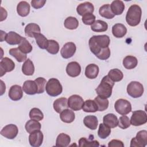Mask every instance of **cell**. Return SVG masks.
I'll list each match as a JSON object with an SVG mask.
<instances>
[{
    "instance_id": "d590c367",
    "label": "cell",
    "mask_w": 147,
    "mask_h": 147,
    "mask_svg": "<svg viewBox=\"0 0 147 147\" xmlns=\"http://www.w3.org/2000/svg\"><path fill=\"white\" fill-rule=\"evenodd\" d=\"M94 101L97 105L98 111H103L106 110L109 107V102L107 98H105L98 95L96 98H95Z\"/></svg>"
},
{
    "instance_id": "2e32d148",
    "label": "cell",
    "mask_w": 147,
    "mask_h": 147,
    "mask_svg": "<svg viewBox=\"0 0 147 147\" xmlns=\"http://www.w3.org/2000/svg\"><path fill=\"white\" fill-rule=\"evenodd\" d=\"M22 89L28 95H34L38 92V86L34 80H26L23 84Z\"/></svg>"
},
{
    "instance_id": "277c9868",
    "label": "cell",
    "mask_w": 147,
    "mask_h": 147,
    "mask_svg": "<svg viewBox=\"0 0 147 147\" xmlns=\"http://www.w3.org/2000/svg\"><path fill=\"white\" fill-rule=\"evenodd\" d=\"M45 91L49 96H57L61 94L63 87L58 79L51 78L46 83Z\"/></svg>"
},
{
    "instance_id": "b9f144b4",
    "label": "cell",
    "mask_w": 147,
    "mask_h": 147,
    "mask_svg": "<svg viewBox=\"0 0 147 147\" xmlns=\"http://www.w3.org/2000/svg\"><path fill=\"white\" fill-rule=\"evenodd\" d=\"M79 146L80 147H98L99 146V143L98 141L87 139L85 137H82L79 140Z\"/></svg>"
},
{
    "instance_id": "7402d4cb",
    "label": "cell",
    "mask_w": 147,
    "mask_h": 147,
    "mask_svg": "<svg viewBox=\"0 0 147 147\" xmlns=\"http://www.w3.org/2000/svg\"><path fill=\"white\" fill-rule=\"evenodd\" d=\"M127 33L126 26L120 23L114 25L112 27V33L113 36L117 38H122L125 36Z\"/></svg>"
},
{
    "instance_id": "484cf974",
    "label": "cell",
    "mask_w": 147,
    "mask_h": 147,
    "mask_svg": "<svg viewBox=\"0 0 147 147\" xmlns=\"http://www.w3.org/2000/svg\"><path fill=\"white\" fill-rule=\"evenodd\" d=\"M17 11L21 17L27 16L30 12V5L26 1L20 2L17 6Z\"/></svg>"
},
{
    "instance_id": "8fae6325",
    "label": "cell",
    "mask_w": 147,
    "mask_h": 147,
    "mask_svg": "<svg viewBox=\"0 0 147 147\" xmlns=\"http://www.w3.org/2000/svg\"><path fill=\"white\" fill-rule=\"evenodd\" d=\"M44 136L40 130L34 131L29 136V142L33 147H38L41 145L43 141Z\"/></svg>"
},
{
    "instance_id": "603a6c76",
    "label": "cell",
    "mask_w": 147,
    "mask_h": 147,
    "mask_svg": "<svg viewBox=\"0 0 147 147\" xmlns=\"http://www.w3.org/2000/svg\"><path fill=\"white\" fill-rule=\"evenodd\" d=\"M60 118L63 122L70 123L74 121L75 115L72 110L66 109L60 113Z\"/></svg>"
},
{
    "instance_id": "9a60e30c",
    "label": "cell",
    "mask_w": 147,
    "mask_h": 147,
    "mask_svg": "<svg viewBox=\"0 0 147 147\" xmlns=\"http://www.w3.org/2000/svg\"><path fill=\"white\" fill-rule=\"evenodd\" d=\"M9 98L14 101L20 100L23 96V91L22 87L18 85L12 86L9 91L8 93Z\"/></svg>"
},
{
    "instance_id": "836d02e7",
    "label": "cell",
    "mask_w": 147,
    "mask_h": 147,
    "mask_svg": "<svg viewBox=\"0 0 147 147\" xmlns=\"http://www.w3.org/2000/svg\"><path fill=\"white\" fill-rule=\"evenodd\" d=\"M82 109L86 113H95L98 111V107L94 100L88 99L84 102Z\"/></svg>"
},
{
    "instance_id": "681fc988",
    "label": "cell",
    "mask_w": 147,
    "mask_h": 147,
    "mask_svg": "<svg viewBox=\"0 0 147 147\" xmlns=\"http://www.w3.org/2000/svg\"><path fill=\"white\" fill-rule=\"evenodd\" d=\"M45 3L46 1L45 0H32L31 1V5L33 8L38 9L42 7Z\"/></svg>"
},
{
    "instance_id": "4dcf8cb0",
    "label": "cell",
    "mask_w": 147,
    "mask_h": 147,
    "mask_svg": "<svg viewBox=\"0 0 147 147\" xmlns=\"http://www.w3.org/2000/svg\"><path fill=\"white\" fill-rule=\"evenodd\" d=\"M22 72L25 75L31 76L33 75L34 72V66L33 63L28 59L25 60L22 66Z\"/></svg>"
},
{
    "instance_id": "5bb4252c",
    "label": "cell",
    "mask_w": 147,
    "mask_h": 147,
    "mask_svg": "<svg viewBox=\"0 0 147 147\" xmlns=\"http://www.w3.org/2000/svg\"><path fill=\"white\" fill-rule=\"evenodd\" d=\"M66 72L71 77L75 78L79 76L81 72V67L76 61L69 63L66 67Z\"/></svg>"
},
{
    "instance_id": "60d3db41",
    "label": "cell",
    "mask_w": 147,
    "mask_h": 147,
    "mask_svg": "<svg viewBox=\"0 0 147 147\" xmlns=\"http://www.w3.org/2000/svg\"><path fill=\"white\" fill-rule=\"evenodd\" d=\"M111 133V129L107 126L105 125L103 123L99 124L98 131V136L101 139H105Z\"/></svg>"
},
{
    "instance_id": "8992f818",
    "label": "cell",
    "mask_w": 147,
    "mask_h": 147,
    "mask_svg": "<svg viewBox=\"0 0 147 147\" xmlns=\"http://www.w3.org/2000/svg\"><path fill=\"white\" fill-rule=\"evenodd\" d=\"M130 124L135 126H141L146 123L147 122V115L145 111L139 110L133 112L131 116Z\"/></svg>"
},
{
    "instance_id": "f5cc1de1",
    "label": "cell",
    "mask_w": 147,
    "mask_h": 147,
    "mask_svg": "<svg viewBox=\"0 0 147 147\" xmlns=\"http://www.w3.org/2000/svg\"><path fill=\"white\" fill-rule=\"evenodd\" d=\"M1 95H2L4 93V92L6 90V86H5V84L3 83V81L2 80H1Z\"/></svg>"
},
{
    "instance_id": "ac0fdd59",
    "label": "cell",
    "mask_w": 147,
    "mask_h": 147,
    "mask_svg": "<svg viewBox=\"0 0 147 147\" xmlns=\"http://www.w3.org/2000/svg\"><path fill=\"white\" fill-rule=\"evenodd\" d=\"M22 38H23V37H22L16 32L13 31H10L6 34V36L5 37V41L9 45H14L19 44Z\"/></svg>"
},
{
    "instance_id": "83f0119b",
    "label": "cell",
    "mask_w": 147,
    "mask_h": 147,
    "mask_svg": "<svg viewBox=\"0 0 147 147\" xmlns=\"http://www.w3.org/2000/svg\"><path fill=\"white\" fill-rule=\"evenodd\" d=\"M91 29L95 32H103L107 30L108 25L105 21L98 20L91 25Z\"/></svg>"
},
{
    "instance_id": "7dc6e473",
    "label": "cell",
    "mask_w": 147,
    "mask_h": 147,
    "mask_svg": "<svg viewBox=\"0 0 147 147\" xmlns=\"http://www.w3.org/2000/svg\"><path fill=\"white\" fill-rule=\"evenodd\" d=\"M95 16L92 13H87L82 16V20L84 24L91 25L95 21Z\"/></svg>"
},
{
    "instance_id": "9c48e42d",
    "label": "cell",
    "mask_w": 147,
    "mask_h": 147,
    "mask_svg": "<svg viewBox=\"0 0 147 147\" xmlns=\"http://www.w3.org/2000/svg\"><path fill=\"white\" fill-rule=\"evenodd\" d=\"M84 103L83 99L78 95H72L68 99V107L74 111H79L82 109Z\"/></svg>"
},
{
    "instance_id": "db71d44e",
    "label": "cell",
    "mask_w": 147,
    "mask_h": 147,
    "mask_svg": "<svg viewBox=\"0 0 147 147\" xmlns=\"http://www.w3.org/2000/svg\"><path fill=\"white\" fill-rule=\"evenodd\" d=\"M6 34L5 32L2 31V30H1V41H3V40H5V37H6Z\"/></svg>"
},
{
    "instance_id": "e0dca14e",
    "label": "cell",
    "mask_w": 147,
    "mask_h": 147,
    "mask_svg": "<svg viewBox=\"0 0 147 147\" xmlns=\"http://www.w3.org/2000/svg\"><path fill=\"white\" fill-rule=\"evenodd\" d=\"M94 11V7L90 2H85L79 4L76 7V11L79 15L83 16L87 13H92Z\"/></svg>"
},
{
    "instance_id": "1f68e13d",
    "label": "cell",
    "mask_w": 147,
    "mask_h": 147,
    "mask_svg": "<svg viewBox=\"0 0 147 147\" xmlns=\"http://www.w3.org/2000/svg\"><path fill=\"white\" fill-rule=\"evenodd\" d=\"M99 13L101 17L107 19H112L115 16L111 10L109 4H105L102 6L99 9Z\"/></svg>"
},
{
    "instance_id": "30bf717a",
    "label": "cell",
    "mask_w": 147,
    "mask_h": 147,
    "mask_svg": "<svg viewBox=\"0 0 147 147\" xmlns=\"http://www.w3.org/2000/svg\"><path fill=\"white\" fill-rule=\"evenodd\" d=\"M1 134L5 138L10 140L14 139L18 133L17 126L14 124H9L6 125L1 130Z\"/></svg>"
},
{
    "instance_id": "d4e9b609",
    "label": "cell",
    "mask_w": 147,
    "mask_h": 147,
    "mask_svg": "<svg viewBox=\"0 0 147 147\" xmlns=\"http://www.w3.org/2000/svg\"><path fill=\"white\" fill-rule=\"evenodd\" d=\"M83 123L84 125L91 130H95L97 128L98 120L94 115H87L84 118Z\"/></svg>"
},
{
    "instance_id": "ba28073f",
    "label": "cell",
    "mask_w": 147,
    "mask_h": 147,
    "mask_svg": "<svg viewBox=\"0 0 147 147\" xmlns=\"http://www.w3.org/2000/svg\"><path fill=\"white\" fill-rule=\"evenodd\" d=\"M147 145V131L143 130L139 131L136 137H133L130 141V146L144 147Z\"/></svg>"
},
{
    "instance_id": "d6a6232c",
    "label": "cell",
    "mask_w": 147,
    "mask_h": 147,
    "mask_svg": "<svg viewBox=\"0 0 147 147\" xmlns=\"http://www.w3.org/2000/svg\"><path fill=\"white\" fill-rule=\"evenodd\" d=\"M41 127V123L38 121L32 119L27 121L25 126L26 131L29 134L32 133L34 131L40 130Z\"/></svg>"
},
{
    "instance_id": "f907efd6",
    "label": "cell",
    "mask_w": 147,
    "mask_h": 147,
    "mask_svg": "<svg viewBox=\"0 0 147 147\" xmlns=\"http://www.w3.org/2000/svg\"><path fill=\"white\" fill-rule=\"evenodd\" d=\"M109 147H123L124 144L118 140H112L109 142Z\"/></svg>"
},
{
    "instance_id": "f1b7e54d",
    "label": "cell",
    "mask_w": 147,
    "mask_h": 147,
    "mask_svg": "<svg viewBox=\"0 0 147 147\" xmlns=\"http://www.w3.org/2000/svg\"><path fill=\"white\" fill-rule=\"evenodd\" d=\"M41 31L38 25L34 23H30L25 28V35L29 37H34L35 33H40Z\"/></svg>"
},
{
    "instance_id": "816d5d0a",
    "label": "cell",
    "mask_w": 147,
    "mask_h": 147,
    "mask_svg": "<svg viewBox=\"0 0 147 147\" xmlns=\"http://www.w3.org/2000/svg\"><path fill=\"white\" fill-rule=\"evenodd\" d=\"M1 21H2L6 18L7 13L6 10L2 7H1Z\"/></svg>"
},
{
    "instance_id": "4fadbf2b",
    "label": "cell",
    "mask_w": 147,
    "mask_h": 147,
    "mask_svg": "<svg viewBox=\"0 0 147 147\" xmlns=\"http://www.w3.org/2000/svg\"><path fill=\"white\" fill-rule=\"evenodd\" d=\"M76 50L75 44L72 42L65 43L61 48L60 53L64 59H69L74 56Z\"/></svg>"
},
{
    "instance_id": "7a4b0ae2",
    "label": "cell",
    "mask_w": 147,
    "mask_h": 147,
    "mask_svg": "<svg viewBox=\"0 0 147 147\" xmlns=\"http://www.w3.org/2000/svg\"><path fill=\"white\" fill-rule=\"evenodd\" d=\"M114 85V82L107 75L105 76L102 78L100 83L95 89L96 92L98 95L101 97L109 98L112 94V90Z\"/></svg>"
},
{
    "instance_id": "7c38bea8",
    "label": "cell",
    "mask_w": 147,
    "mask_h": 147,
    "mask_svg": "<svg viewBox=\"0 0 147 147\" xmlns=\"http://www.w3.org/2000/svg\"><path fill=\"white\" fill-rule=\"evenodd\" d=\"M15 68V64L14 61L7 57L1 59L0 63L1 76H2L6 72L12 71Z\"/></svg>"
},
{
    "instance_id": "7bdbcfd3",
    "label": "cell",
    "mask_w": 147,
    "mask_h": 147,
    "mask_svg": "<svg viewBox=\"0 0 147 147\" xmlns=\"http://www.w3.org/2000/svg\"><path fill=\"white\" fill-rule=\"evenodd\" d=\"M46 50L51 54H57L59 51V43L54 40H48V44Z\"/></svg>"
},
{
    "instance_id": "f6af8a7d",
    "label": "cell",
    "mask_w": 147,
    "mask_h": 147,
    "mask_svg": "<svg viewBox=\"0 0 147 147\" xmlns=\"http://www.w3.org/2000/svg\"><path fill=\"white\" fill-rule=\"evenodd\" d=\"M130 121L129 118L123 115L119 117V119L118 120V126L122 129H126L128 128L130 126Z\"/></svg>"
},
{
    "instance_id": "f546056e",
    "label": "cell",
    "mask_w": 147,
    "mask_h": 147,
    "mask_svg": "<svg viewBox=\"0 0 147 147\" xmlns=\"http://www.w3.org/2000/svg\"><path fill=\"white\" fill-rule=\"evenodd\" d=\"M123 65L127 69H131L136 67L138 64L137 59L133 56H127L123 60Z\"/></svg>"
},
{
    "instance_id": "ab89813d",
    "label": "cell",
    "mask_w": 147,
    "mask_h": 147,
    "mask_svg": "<svg viewBox=\"0 0 147 147\" xmlns=\"http://www.w3.org/2000/svg\"><path fill=\"white\" fill-rule=\"evenodd\" d=\"M64 25L65 28L70 30L76 29L79 25V21L75 17H67L64 23Z\"/></svg>"
},
{
    "instance_id": "f35d334b",
    "label": "cell",
    "mask_w": 147,
    "mask_h": 147,
    "mask_svg": "<svg viewBox=\"0 0 147 147\" xmlns=\"http://www.w3.org/2000/svg\"><path fill=\"white\" fill-rule=\"evenodd\" d=\"M18 49L24 53L26 54L32 52L33 47L30 43L25 37H23L20 43L18 44Z\"/></svg>"
},
{
    "instance_id": "c3c4849f",
    "label": "cell",
    "mask_w": 147,
    "mask_h": 147,
    "mask_svg": "<svg viewBox=\"0 0 147 147\" xmlns=\"http://www.w3.org/2000/svg\"><path fill=\"white\" fill-rule=\"evenodd\" d=\"M110 56V50L109 47L104 48L97 56L96 57L102 60H105L109 58Z\"/></svg>"
},
{
    "instance_id": "cb8c5ba5",
    "label": "cell",
    "mask_w": 147,
    "mask_h": 147,
    "mask_svg": "<svg viewBox=\"0 0 147 147\" xmlns=\"http://www.w3.org/2000/svg\"><path fill=\"white\" fill-rule=\"evenodd\" d=\"M125 4L120 0H115L112 2L110 8L114 15H121L125 10Z\"/></svg>"
},
{
    "instance_id": "6da1fadb",
    "label": "cell",
    "mask_w": 147,
    "mask_h": 147,
    "mask_svg": "<svg viewBox=\"0 0 147 147\" xmlns=\"http://www.w3.org/2000/svg\"><path fill=\"white\" fill-rule=\"evenodd\" d=\"M110 42V40L109 36L97 35L93 36L90 38L88 45L91 52L96 56L102 49L109 47Z\"/></svg>"
},
{
    "instance_id": "e575fe53",
    "label": "cell",
    "mask_w": 147,
    "mask_h": 147,
    "mask_svg": "<svg viewBox=\"0 0 147 147\" xmlns=\"http://www.w3.org/2000/svg\"><path fill=\"white\" fill-rule=\"evenodd\" d=\"M34 38L36 40V44L40 48L42 49H46L48 44V40H47L42 34L40 33H35L34 34Z\"/></svg>"
},
{
    "instance_id": "5b68a950",
    "label": "cell",
    "mask_w": 147,
    "mask_h": 147,
    "mask_svg": "<svg viewBox=\"0 0 147 147\" xmlns=\"http://www.w3.org/2000/svg\"><path fill=\"white\" fill-rule=\"evenodd\" d=\"M127 92L132 98H139L144 93L143 85L138 82L132 81L127 86Z\"/></svg>"
},
{
    "instance_id": "4316f807",
    "label": "cell",
    "mask_w": 147,
    "mask_h": 147,
    "mask_svg": "<svg viewBox=\"0 0 147 147\" xmlns=\"http://www.w3.org/2000/svg\"><path fill=\"white\" fill-rule=\"evenodd\" d=\"M71 142L70 137L65 133H60L57 137L56 146L58 147H66L69 145Z\"/></svg>"
},
{
    "instance_id": "3957f363",
    "label": "cell",
    "mask_w": 147,
    "mask_h": 147,
    "mask_svg": "<svg viewBox=\"0 0 147 147\" xmlns=\"http://www.w3.org/2000/svg\"><path fill=\"white\" fill-rule=\"evenodd\" d=\"M141 15L142 10L140 6L136 4L132 5L130 6L126 13V22L131 26H136L140 24Z\"/></svg>"
},
{
    "instance_id": "bcb514c9",
    "label": "cell",
    "mask_w": 147,
    "mask_h": 147,
    "mask_svg": "<svg viewBox=\"0 0 147 147\" xmlns=\"http://www.w3.org/2000/svg\"><path fill=\"white\" fill-rule=\"evenodd\" d=\"M38 86V92L37 94L43 93L45 90V84L47 80L45 78L42 77L37 78L34 80Z\"/></svg>"
},
{
    "instance_id": "44dd1931",
    "label": "cell",
    "mask_w": 147,
    "mask_h": 147,
    "mask_svg": "<svg viewBox=\"0 0 147 147\" xmlns=\"http://www.w3.org/2000/svg\"><path fill=\"white\" fill-rule=\"evenodd\" d=\"M99 71V69L96 64H90L86 67L85 75L88 79H95L98 75Z\"/></svg>"
},
{
    "instance_id": "52a82bcc",
    "label": "cell",
    "mask_w": 147,
    "mask_h": 147,
    "mask_svg": "<svg viewBox=\"0 0 147 147\" xmlns=\"http://www.w3.org/2000/svg\"><path fill=\"white\" fill-rule=\"evenodd\" d=\"M115 111L120 115H126L131 111V105L130 102L124 99H118L115 104Z\"/></svg>"
},
{
    "instance_id": "8d00e7d4",
    "label": "cell",
    "mask_w": 147,
    "mask_h": 147,
    "mask_svg": "<svg viewBox=\"0 0 147 147\" xmlns=\"http://www.w3.org/2000/svg\"><path fill=\"white\" fill-rule=\"evenodd\" d=\"M9 54L13 57H15L17 61L21 63L26 60V55L22 52L18 48H11L9 50Z\"/></svg>"
},
{
    "instance_id": "d6986e66",
    "label": "cell",
    "mask_w": 147,
    "mask_h": 147,
    "mask_svg": "<svg viewBox=\"0 0 147 147\" xmlns=\"http://www.w3.org/2000/svg\"><path fill=\"white\" fill-rule=\"evenodd\" d=\"M53 106L56 113H60L64 110L68 109V99L64 97L58 98L54 101Z\"/></svg>"
},
{
    "instance_id": "74e56055",
    "label": "cell",
    "mask_w": 147,
    "mask_h": 147,
    "mask_svg": "<svg viewBox=\"0 0 147 147\" xmlns=\"http://www.w3.org/2000/svg\"><path fill=\"white\" fill-rule=\"evenodd\" d=\"M107 76L114 82H119L122 80L123 78V74L122 72L120 69L117 68L112 69L109 71Z\"/></svg>"
},
{
    "instance_id": "ee69618b",
    "label": "cell",
    "mask_w": 147,
    "mask_h": 147,
    "mask_svg": "<svg viewBox=\"0 0 147 147\" xmlns=\"http://www.w3.org/2000/svg\"><path fill=\"white\" fill-rule=\"evenodd\" d=\"M29 117L32 119L39 121L42 120L44 118V114L39 109L34 107L29 112Z\"/></svg>"
},
{
    "instance_id": "ffe728a7",
    "label": "cell",
    "mask_w": 147,
    "mask_h": 147,
    "mask_svg": "<svg viewBox=\"0 0 147 147\" xmlns=\"http://www.w3.org/2000/svg\"><path fill=\"white\" fill-rule=\"evenodd\" d=\"M103 123L110 128H115L118 125L117 117L112 113H109L105 115L103 118Z\"/></svg>"
}]
</instances>
